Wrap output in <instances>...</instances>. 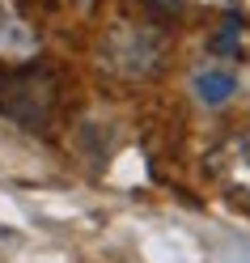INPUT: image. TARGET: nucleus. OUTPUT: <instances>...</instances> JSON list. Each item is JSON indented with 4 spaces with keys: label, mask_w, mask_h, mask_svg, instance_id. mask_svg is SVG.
<instances>
[{
    "label": "nucleus",
    "mask_w": 250,
    "mask_h": 263,
    "mask_svg": "<svg viewBox=\"0 0 250 263\" xmlns=\"http://www.w3.org/2000/svg\"><path fill=\"white\" fill-rule=\"evenodd\" d=\"M140 5L153 13H182V0H140Z\"/></svg>",
    "instance_id": "obj_2"
},
{
    "label": "nucleus",
    "mask_w": 250,
    "mask_h": 263,
    "mask_svg": "<svg viewBox=\"0 0 250 263\" xmlns=\"http://www.w3.org/2000/svg\"><path fill=\"white\" fill-rule=\"evenodd\" d=\"M64 89L51 64H0V115L30 132H47L60 115Z\"/></svg>",
    "instance_id": "obj_1"
}]
</instances>
